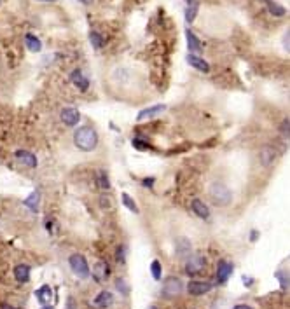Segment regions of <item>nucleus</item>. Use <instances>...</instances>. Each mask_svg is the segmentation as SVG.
Segmentation results:
<instances>
[{
	"label": "nucleus",
	"instance_id": "f257e3e1",
	"mask_svg": "<svg viewBox=\"0 0 290 309\" xmlns=\"http://www.w3.org/2000/svg\"><path fill=\"white\" fill-rule=\"evenodd\" d=\"M74 143L83 152H91L98 145V133L89 126H83L74 133Z\"/></svg>",
	"mask_w": 290,
	"mask_h": 309
},
{
	"label": "nucleus",
	"instance_id": "f03ea898",
	"mask_svg": "<svg viewBox=\"0 0 290 309\" xmlns=\"http://www.w3.org/2000/svg\"><path fill=\"white\" fill-rule=\"evenodd\" d=\"M208 196H210L211 203L215 206H228L232 201V194L224 184L220 182H213L208 189Z\"/></svg>",
	"mask_w": 290,
	"mask_h": 309
},
{
	"label": "nucleus",
	"instance_id": "7ed1b4c3",
	"mask_svg": "<svg viewBox=\"0 0 290 309\" xmlns=\"http://www.w3.org/2000/svg\"><path fill=\"white\" fill-rule=\"evenodd\" d=\"M68 264H70V269L77 278H87L89 276V266H87V260L84 259L83 255L79 253H74L70 255V259H68Z\"/></svg>",
	"mask_w": 290,
	"mask_h": 309
},
{
	"label": "nucleus",
	"instance_id": "20e7f679",
	"mask_svg": "<svg viewBox=\"0 0 290 309\" xmlns=\"http://www.w3.org/2000/svg\"><path fill=\"white\" fill-rule=\"evenodd\" d=\"M184 290V283L180 281V278H173V276H170V278H166V281L163 283V295L166 297V299H173V297L180 295Z\"/></svg>",
	"mask_w": 290,
	"mask_h": 309
},
{
	"label": "nucleus",
	"instance_id": "39448f33",
	"mask_svg": "<svg viewBox=\"0 0 290 309\" xmlns=\"http://www.w3.org/2000/svg\"><path fill=\"white\" fill-rule=\"evenodd\" d=\"M205 266H207V259H205L203 255H191V257L187 259L186 272L189 276H196L205 271Z\"/></svg>",
	"mask_w": 290,
	"mask_h": 309
},
{
	"label": "nucleus",
	"instance_id": "423d86ee",
	"mask_svg": "<svg viewBox=\"0 0 290 309\" xmlns=\"http://www.w3.org/2000/svg\"><path fill=\"white\" fill-rule=\"evenodd\" d=\"M108 274H110V269H108V264L104 262V260H98V262L93 266L91 276L96 283H104V281L108 278Z\"/></svg>",
	"mask_w": 290,
	"mask_h": 309
},
{
	"label": "nucleus",
	"instance_id": "0eeeda50",
	"mask_svg": "<svg viewBox=\"0 0 290 309\" xmlns=\"http://www.w3.org/2000/svg\"><path fill=\"white\" fill-rule=\"evenodd\" d=\"M210 290H211V283H207V281H191V283L187 285L189 295H194V297L205 295V293H208Z\"/></svg>",
	"mask_w": 290,
	"mask_h": 309
},
{
	"label": "nucleus",
	"instance_id": "6e6552de",
	"mask_svg": "<svg viewBox=\"0 0 290 309\" xmlns=\"http://www.w3.org/2000/svg\"><path fill=\"white\" fill-rule=\"evenodd\" d=\"M62 121H63V124H66V126H77L79 124V121H81V114H79V110L77 109H72V107H66V109H63L62 110Z\"/></svg>",
	"mask_w": 290,
	"mask_h": 309
},
{
	"label": "nucleus",
	"instance_id": "1a4fd4ad",
	"mask_svg": "<svg viewBox=\"0 0 290 309\" xmlns=\"http://www.w3.org/2000/svg\"><path fill=\"white\" fill-rule=\"evenodd\" d=\"M231 272H232V266H231V264H229L228 260H220L219 268H217V281H219L220 285L226 283V281L229 280Z\"/></svg>",
	"mask_w": 290,
	"mask_h": 309
},
{
	"label": "nucleus",
	"instance_id": "9d476101",
	"mask_svg": "<svg viewBox=\"0 0 290 309\" xmlns=\"http://www.w3.org/2000/svg\"><path fill=\"white\" fill-rule=\"evenodd\" d=\"M93 304H95L98 309H107L114 304V295L110 292H107V290H104V292H100L98 295H96Z\"/></svg>",
	"mask_w": 290,
	"mask_h": 309
},
{
	"label": "nucleus",
	"instance_id": "9b49d317",
	"mask_svg": "<svg viewBox=\"0 0 290 309\" xmlns=\"http://www.w3.org/2000/svg\"><path fill=\"white\" fill-rule=\"evenodd\" d=\"M259 159H261L262 166H271L274 163V159H276V151H274L273 147H262L261 149V154H259Z\"/></svg>",
	"mask_w": 290,
	"mask_h": 309
},
{
	"label": "nucleus",
	"instance_id": "f8f14e48",
	"mask_svg": "<svg viewBox=\"0 0 290 309\" xmlns=\"http://www.w3.org/2000/svg\"><path fill=\"white\" fill-rule=\"evenodd\" d=\"M187 63H189L192 68H196V70L203 72V74H208V72H210V65H208V61H205L203 58H199V56H196V55L187 56Z\"/></svg>",
	"mask_w": 290,
	"mask_h": 309
},
{
	"label": "nucleus",
	"instance_id": "ddd939ff",
	"mask_svg": "<svg viewBox=\"0 0 290 309\" xmlns=\"http://www.w3.org/2000/svg\"><path fill=\"white\" fill-rule=\"evenodd\" d=\"M165 110H166V105H154V107H149V109H144L137 116V121H145V119H150V117L158 116V114L165 112Z\"/></svg>",
	"mask_w": 290,
	"mask_h": 309
},
{
	"label": "nucleus",
	"instance_id": "4468645a",
	"mask_svg": "<svg viewBox=\"0 0 290 309\" xmlns=\"http://www.w3.org/2000/svg\"><path fill=\"white\" fill-rule=\"evenodd\" d=\"M14 278L18 283H28L30 281V266L26 264H18L14 268Z\"/></svg>",
	"mask_w": 290,
	"mask_h": 309
},
{
	"label": "nucleus",
	"instance_id": "2eb2a0df",
	"mask_svg": "<svg viewBox=\"0 0 290 309\" xmlns=\"http://www.w3.org/2000/svg\"><path fill=\"white\" fill-rule=\"evenodd\" d=\"M191 243H189V239L186 238H178L177 243H175V250H177V257H180V259H184V257H189V253H191Z\"/></svg>",
	"mask_w": 290,
	"mask_h": 309
},
{
	"label": "nucleus",
	"instance_id": "dca6fc26",
	"mask_svg": "<svg viewBox=\"0 0 290 309\" xmlns=\"http://www.w3.org/2000/svg\"><path fill=\"white\" fill-rule=\"evenodd\" d=\"M16 159L20 161L21 164H25L28 168H35L37 166V157L28 151H18L16 152Z\"/></svg>",
	"mask_w": 290,
	"mask_h": 309
},
{
	"label": "nucleus",
	"instance_id": "f3484780",
	"mask_svg": "<svg viewBox=\"0 0 290 309\" xmlns=\"http://www.w3.org/2000/svg\"><path fill=\"white\" fill-rule=\"evenodd\" d=\"M70 80L74 82V86H77V88L81 89V91H86L87 88H89V80L84 77V74L81 70H74L70 74Z\"/></svg>",
	"mask_w": 290,
	"mask_h": 309
},
{
	"label": "nucleus",
	"instance_id": "a211bd4d",
	"mask_svg": "<svg viewBox=\"0 0 290 309\" xmlns=\"http://www.w3.org/2000/svg\"><path fill=\"white\" fill-rule=\"evenodd\" d=\"M191 208H192V212H194L199 218H205V220H207V218L210 217V210H208V206L205 205L201 199H194V201H192Z\"/></svg>",
	"mask_w": 290,
	"mask_h": 309
},
{
	"label": "nucleus",
	"instance_id": "6ab92c4d",
	"mask_svg": "<svg viewBox=\"0 0 290 309\" xmlns=\"http://www.w3.org/2000/svg\"><path fill=\"white\" fill-rule=\"evenodd\" d=\"M186 39H187V46H189V51H192V53H201V51H203V46H201L199 39L196 37L194 34H192L191 30H187V32H186Z\"/></svg>",
	"mask_w": 290,
	"mask_h": 309
},
{
	"label": "nucleus",
	"instance_id": "aec40b11",
	"mask_svg": "<svg viewBox=\"0 0 290 309\" xmlns=\"http://www.w3.org/2000/svg\"><path fill=\"white\" fill-rule=\"evenodd\" d=\"M35 295H37V301L41 302V304H47V302L53 299V290H51L49 285H42L41 289L35 292Z\"/></svg>",
	"mask_w": 290,
	"mask_h": 309
},
{
	"label": "nucleus",
	"instance_id": "412c9836",
	"mask_svg": "<svg viewBox=\"0 0 290 309\" xmlns=\"http://www.w3.org/2000/svg\"><path fill=\"white\" fill-rule=\"evenodd\" d=\"M25 44L26 47H28V51H32V53H39V51L42 49V42L39 37H35L33 34H28L25 37Z\"/></svg>",
	"mask_w": 290,
	"mask_h": 309
},
{
	"label": "nucleus",
	"instance_id": "4be33fe9",
	"mask_svg": "<svg viewBox=\"0 0 290 309\" xmlns=\"http://www.w3.org/2000/svg\"><path fill=\"white\" fill-rule=\"evenodd\" d=\"M268 9H269V13L273 14V16H276V18L285 16V9H283L280 4H276V2H273V0H269V2H268Z\"/></svg>",
	"mask_w": 290,
	"mask_h": 309
},
{
	"label": "nucleus",
	"instance_id": "5701e85b",
	"mask_svg": "<svg viewBox=\"0 0 290 309\" xmlns=\"http://www.w3.org/2000/svg\"><path fill=\"white\" fill-rule=\"evenodd\" d=\"M121 197H123V203H124V206H126L128 210H131L133 213H138V212H140V210H138V206H137V203H135V201H133L131 197H129L126 193L121 194Z\"/></svg>",
	"mask_w": 290,
	"mask_h": 309
},
{
	"label": "nucleus",
	"instance_id": "b1692460",
	"mask_svg": "<svg viewBox=\"0 0 290 309\" xmlns=\"http://www.w3.org/2000/svg\"><path fill=\"white\" fill-rule=\"evenodd\" d=\"M89 40H91V44H93V47H95V49L104 47V37H102L98 32H91V34H89Z\"/></svg>",
	"mask_w": 290,
	"mask_h": 309
},
{
	"label": "nucleus",
	"instance_id": "393cba45",
	"mask_svg": "<svg viewBox=\"0 0 290 309\" xmlns=\"http://www.w3.org/2000/svg\"><path fill=\"white\" fill-rule=\"evenodd\" d=\"M150 271H152V276H154V280H161V262L159 260H152V264H150Z\"/></svg>",
	"mask_w": 290,
	"mask_h": 309
},
{
	"label": "nucleus",
	"instance_id": "a878e982",
	"mask_svg": "<svg viewBox=\"0 0 290 309\" xmlns=\"http://www.w3.org/2000/svg\"><path fill=\"white\" fill-rule=\"evenodd\" d=\"M198 4H192V5H189L187 7V11H186V21L187 23H192L194 21V18H196V14H198Z\"/></svg>",
	"mask_w": 290,
	"mask_h": 309
},
{
	"label": "nucleus",
	"instance_id": "bb28decb",
	"mask_svg": "<svg viewBox=\"0 0 290 309\" xmlns=\"http://www.w3.org/2000/svg\"><path fill=\"white\" fill-rule=\"evenodd\" d=\"M39 199H41V197H39V193H32L28 199L25 201V205L30 206V208L35 212V210H37V206H39Z\"/></svg>",
	"mask_w": 290,
	"mask_h": 309
},
{
	"label": "nucleus",
	"instance_id": "cd10ccee",
	"mask_svg": "<svg viewBox=\"0 0 290 309\" xmlns=\"http://www.w3.org/2000/svg\"><path fill=\"white\" fill-rule=\"evenodd\" d=\"M98 185L102 189H108L110 187V184H108V178H107V175H105L104 172L100 173V176H98Z\"/></svg>",
	"mask_w": 290,
	"mask_h": 309
},
{
	"label": "nucleus",
	"instance_id": "c85d7f7f",
	"mask_svg": "<svg viewBox=\"0 0 290 309\" xmlns=\"http://www.w3.org/2000/svg\"><path fill=\"white\" fill-rule=\"evenodd\" d=\"M116 287H117V290H121V292H123V295H128V293H129V289H128V285H126L124 280L117 281Z\"/></svg>",
	"mask_w": 290,
	"mask_h": 309
},
{
	"label": "nucleus",
	"instance_id": "c756f323",
	"mask_svg": "<svg viewBox=\"0 0 290 309\" xmlns=\"http://www.w3.org/2000/svg\"><path fill=\"white\" fill-rule=\"evenodd\" d=\"M65 309H77V302H75L74 297H68V299H66Z\"/></svg>",
	"mask_w": 290,
	"mask_h": 309
},
{
	"label": "nucleus",
	"instance_id": "7c9ffc66",
	"mask_svg": "<svg viewBox=\"0 0 290 309\" xmlns=\"http://www.w3.org/2000/svg\"><path fill=\"white\" fill-rule=\"evenodd\" d=\"M133 147H137L138 151H147V149H149V145L140 143V140H133Z\"/></svg>",
	"mask_w": 290,
	"mask_h": 309
},
{
	"label": "nucleus",
	"instance_id": "2f4dec72",
	"mask_svg": "<svg viewBox=\"0 0 290 309\" xmlns=\"http://www.w3.org/2000/svg\"><path fill=\"white\" fill-rule=\"evenodd\" d=\"M289 119H285V121H283V124H282V131H283V135H287V138H289Z\"/></svg>",
	"mask_w": 290,
	"mask_h": 309
},
{
	"label": "nucleus",
	"instance_id": "473e14b6",
	"mask_svg": "<svg viewBox=\"0 0 290 309\" xmlns=\"http://www.w3.org/2000/svg\"><path fill=\"white\" fill-rule=\"evenodd\" d=\"M232 309H253L250 304H236Z\"/></svg>",
	"mask_w": 290,
	"mask_h": 309
},
{
	"label": "nucleus",
	"instance_id": "72a5a7b5",
	"mask_svg": "<svg viewBox=\"0 0 290 309\" xmlns=\"http://www.w3.org/2000/svg\"><path fill=\"white\" fill-rule=\"evenodd\" d=\"M152 182H154L152 178H149V180L145 178V180H144V185H149V187H150V185H152Z\"/></svg>",
	"mask_w": 290,
	"mask_h": 309
},
{
	"label": "nucleus",
	"instance_id": "f704fd0d",
	"mask_svg": "<svg viewBox=\"0 0 290 309\" xmlns=\"http://www.w3.org/2000/svg\"><path fill=\"white\" fill-rule=\"evenodd\" d=\"M81 2H83V4H91L93 0H81Z\"/></svg>",
	"mask_w": 290,
	"mask_h": 309
},
{
	"label": "nucleus",
	"instance_id": "c9c22d12",
	"mask_svg": "<svg viewBox=\"0 0 290 309\" xmlns=\"http://www.w3.org/2000/svg\"><path fill=\"white\" fill-rule=\"evenodd\" d=\"M149 309H158V306H149Z\"/></svg>",
	"mask_w": 290,
	"mask_h": 309
},
{
	"label": "nucleus",
	"instance_id": "e433bc0d",
	"mask_svg": "<svg viewBox=\"0 0 290 309\" xmlns=\"http://www.w3.org/2000/svg\"><path fill=\"white\" fill-rule=\"evenodd\" d=\"M2 308H4V309H11V306H5V304H4Z\"/></svg>",
	"mask_w": 290,
	"mask_h": 309
},
{
	"label": "nucleus",
	"instance_id": "4c0bfd02",
	"mask_svg": "<svg viewBox=\"0 0 290 309\" xmlns=\"http://www.w3.org/2000/svg\"><path fill=\"white\" fill-rule=\"evenodd\" d=\"M42 309H53V308H51V306H46V308H42Z\"/></svg>",
	"mask_w": 290,
	"mask_h": 309
},
{
	"label": "nucleus",
	"instance_id": "58836bf2",
	"mask_svg": "<svg viewBox=\"0 0 290 309\" xmlns=\"http://www.w3.org/2000/svg\"><path fill=\"white\" fill-rule=\"evenodd\" d=\"M42 2H53V0H42Z\"/></svg>",
	"mask_w": 290,
	"mask_h": 309
},
{
	"label": "nucleus",
	"instance_id": "ea45409f",
	"mask_svg": "<svg viewBox=\"0 0 290 309\" xmlns=\"http://www.w3.org/2000/svg\"><path fill=\"white\" fill-rule=\"evenodd\" d=\"M187 2H192V0H187Z\"/></svg>",
	"mask_w": 290,
	"mask_h": 309
},
{
	"label": "nucleus",
	"instance_id": "a19ab883",
	"mask_svg": "<svg viewBox=\"0 0 290 309\" xmlns=\"http://www.w3.org/2000/svg\"><path fill=\"white\" fill-rule=\"evenodd\" d=\"M18 309H23V308H18Z\"/></svg>",
	"mask_w": 290,
	"mask_h": 309
},
{
	"label": "nucleus",
	"instance_id": "79ce46f5",
	"mask_svg": "<svg viewBox=\"0 0 290 309\" xmlns=\"http://www.w3.org/2000/svg\"><path fill=\"white\" fill-rule=\"evenodd\" d=\"M0 4H2V0H0Z\"/></svg>",
	"mask_w": 290,
	"mask_h": 309
}]
</instances>
